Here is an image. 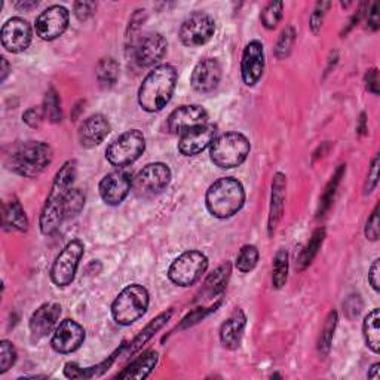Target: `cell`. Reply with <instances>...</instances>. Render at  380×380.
<instances>
[{"label":"cell","instance_id":"9c48e42d","mask_svg":"<svg viewBox=\"0 0 380 380\" xmlns=\"http://www.w3.org/2000/svg\"><path fill=\"white\" fill-rule=\"evenodd\" d=\"M171 171L165 164H149L134 177L132 190L138 198H152L170 184Z\"/></svg>","mask_w":380,"mask_h":380},{"label":"cell","instance_id":"3957f363","mask_svg":"<svg viewBox=\"0 0 380 380\" xmlns=\"http://www.w3.org/2000/svg\"><path fill=\"white\" fill-rule=\"evenodd\" d=\"M207 208L214 217L228 219L237 214L245 203L242 184L235 178H220L207 192Z\"/></svg>","mask_w":380,"mask_h":380},{"label":"cell","instance_id":"ac0fdd59","mask_svg":"<svg viewBox=\"0 0 380 380\" xmlns=\"http://www.w3.org/2000/svg\"><path fill=\"white\" fill-rule=\"evenodd\" d=\"M166 43L165 38L159 33H153V35H148L143 38L136 47V61L141 67H152L158 64L166 54Z\"/></svg>","mask_w":380,"mask_h":380},{"label":"cell","instance_id":"ba28073f","mask_svg":"<svg viewBox=\"0 0 380 380\" xmlns=\"http://www.w3.org/2000/svg\"><path fill=\"white\" fill-rule=\"evenodd\" d=\"M208 267V259L199 251L183 253L175 259L168 271L171 281L180 287H190L198 283Z\"/></svg>","mask_w":380,"mask_h":380},{"label":"cell","instance_id":"f6af8a7d","mask_svg":"<svg viewBox=\"0 0 380 380\" xmlns=\"http://www.w3.org/2000/svg\"><path fill=\"white\" fill-rule=\"evenodd\" d=\"M97 9V5L94 2H77L74 3V15L81 21L88 19Z\"/></svg>","mask_w":380,"mask_h":380},{"label":"cell","instance_id":"f1b7e54d","mask_svg":"<svg viewBox=\"0 0 380 380\" xmlns=\"http://www.w3.org/2000/svg\"><path fill=\"white\" fill-rule=\"evenodd\" d=\"M97 77L103 88H110L118 82L119 64L113 58H103L97 65Z\"/></svg>","mask_w":380,"mask_h":380},{"label":"cell","instance_id":"bcb514c9","mask_svg":"<svg viewBox=\"0 0 380 380\" xmlns=\"http://www.w3.org/2000/svg\"><path fill=\"white\" fill-rule=\"evenodd\" d=\"M22 118H24V122H26L27 125H30L31 128H38V127H40V124H42V119H43V109H38V107L29 109Z\"/></svg>","mask_w":380,"mask_h":380},{"label":"cell","instance_id":"7402d4cb","mask_svg":"<svg viewBox=\"0 0 380 380\" xmlns=\"http://www.w3.org/2000/svg\"><path fill=\"white\" fill-rule=\"evenodd\" d=\"M110 132V124L106 116H89L79 128V141L84 148L91 149L103 143Z\"/></svg>","mask_w":380,"mask_h":380},{"label":"cell","instance_id":"4fadbf2b","mask_svg":"<svg viewBox=\"0 0 380 380\" xmlns=\"http://www.w3.org/2000/svg\"><path fill=\"white\" fill-rule=\"evenodd\" d=\"M98 189L106 204L118 205L127 198L132 189V177L127 170L119 168L107 174L100 183Z\"/></svg>","mask_w":380,"mask_h":380},{"label":"cell","instance_id":"30bf717a","mask_svg":"<svg viewBox=\"0 0 380 380\" xmlns=\"http://www.w3.org/2000/svg\"><path fill=\"white\" fill-rule=\"evenodd\" d=\"M84 251V244L77 239L65 245L57 259H55L51 269V279L55 285L67 287L73 283Z\"/></svg>","mask_w":380,"mask_h":380},{"label":"cell","instance_id":"e575fe53","mask_svg":"<svg viewBox=\"0 0 380 380\" xmlns=\"http://www.w3.org/2000/svg\"><path fill=\"white\" fill-rule=\"evenodd\" d=\"M43 113L48 116V119L54 124L61 120V107H60V98L58 94L55 93V89L51 88L49 91L45 95V103H43Z\"/></svg>","mask_w":380,"mask_h":380},{"label":"cell","instance_id":"f35d334b","mask_svg":"<svg viewBox=\"0 0 380 380\" xmlns=\"http://www.w3.org/2000/svg\"><path fill=\"white\" fill-rule=\"evenodd\" d=\"M294 39H296V31H294L293 27H287L281 33V36H279L278 43H276V51H275L278 58H285L287 57V55L290 54V51H292V48H293Z\"/></svg>","mask_w":380,"mask_h":380},{"label":"cell","instance_id":"ee69618b","mask_svg":"<svg viewBox=\"0 0 380 380\" xmlns=\"http://www.w3.org/2000/svg\"><path fill=\"white\" fill-rule=\"evenodd\" d=\"M377 178H379V156H374V159L372 162L370 171H368L367 175V182H365V195L372 193L374 187L377 186Z\"/></svg>","mask_w":380,"mask_h":380},{"label":"cell","instance_id":"b9f144b4","mask_svg":"<svg viewBox=\"0 0 380 380\" xmlns=\"http://www.w3.org/2000/svg\"><path fill=\"white\" fill-rule=\"evenodd\" d=\"M365 237L370 241H377L379 238V205H376L374 211L372 212V217L367 220Z\"/></svg>","mask_w":380,"mask_h":380},{"label":"cell","instance_id":"4316f807","mask_svg":"<svg viewBox=\"0 0 380 380\" xmlns=\"http://www.w3.org/2000/svg\"><path fill=\"white\" fill-rule=\"evenodd\" d=\"M229 276H230V263H223L207 278L203 288V296L205 299H212L219 296L223 290L226 288Z\"/></svg>","mask_w":380,"mask_h":380},{"label":"cell","instance_id":"484cf974","mask_svg":"<svg viewBox=\"0 0 380 380\" xmlns=\"http://www.w3.org/2000/svg\"><path fill=\"white\" fill-rule=\"evenodd\" d=\"M3 226L6 230L19 232H26L29 228L26 212L17 199L9 200L3 207Z\"/></svg>","mask_w":380,"mask_h":380},{"label":"cell","instance_id":"681fc988","mask_svg":"<svg viewBox=\"0 0 380 380\" xmlns=\"http://www.w3.org/2000/svg\"><path fill=\"white\" fill-rule=\"evenodd\" d=\"M379 259L374 260V263L370 267V274H368V281L373 285L376 292H379Z\"/></svg>","mask_w":380,"mask_h":380},{"label":"cell","instance_id":"11a10c76","mask_svg":"<svg viewBox=\"0 0 380 380\" xmlns=\"http://www.w3.org/2000/svg\"><path fill=\"white\" fill-rule=\"evenodd\" d=\"M365 131H367V128H365V115L363 113L361 119H360V132L365 134Z\"/></svg>","mask_w":380,"mask_h":380},{"label":"cell","instance_id":"9a60e30c","mask_svg":"<svg viewBox=\"0 0 380 380\" xmlns=\"http://www.w3.org/2000/svg\"><path fill=\"white\" fill-rule=\"evenodd\" d=\"M85 330L73 319H65L55 328L52 336V348L60 354H72L82 346Z\"/></svg>","mask_w":380,"mask_h":380},{"label":"cell","instance_id":"603a6c76","mask_svg":"<svg viewBox=\"0 0 380 380\" xmlns=\"http://www.w3.org/2000/svg\"><path fill=\"white\" fill-rule=\"evenodd\" d=\"M245 324H247V318H245V314L241 309L235 310L233 314L223 322V326L220 328V340L225 348L228 349L238 348L242 339Z\"/></svg>","mask_w":380,"mask_h":380},{"label":"cell","instance_id":"7bdbcfd3","mask_svg":"<svg viewBox=\"0 0 380 380\" xmlns=\"http://www.w3.org/2000/svg\"><path fill=\"white\" fill-rule=\"evenodd\" d=\"M343 308H345L346 315L352 319V318H356L360 315V312L363 309V301H361L360 296H351L343 303Z\"/></svg>","mask_w":380,"mask_h":380},{"label":"cell","instance_id":"ab89813d","mask_svg":"<svg viewBox=\"0 0 380 380\" xmlns=\"http://www.w3.org/2000/svg\"><path fill=\"white\" fill-rule=\"evenodd\" d=\"M17 361V351L14 345L3 340L0 343V373H6Z\"/></svg>","mask_w":380,"mask_h":380},{"label":"cell","instance_id":"cb8c5ba5","mask_svg":"<svg viewBox=\"0 0 380 380\" xmlns=\"http://www.w3.org/2000/svg\"><path fill=\"white\" fill-rule=\"evenodd\" d=\"M285 187L287 178L284 174L276 173L272 182V196H271V211H269V235H272L283 219L284 203H285Z\"/></svg>","mask_w":380,"mask_h":380},{"label":"cell","instance_id":"ffe728a7","mask_svg":"<svg viewBox=\"0 0 380 380\" xmlns=\"http://www.w3.org/2000/svg\"><path fill=\"white\" fill-rule=\"evenodd\" d=\"M216 137V127L211 124H205L195 129H190L183 134L178 149L184 156H195L200 152H204L209 144H212Z\"/></svg>","mask_w":380,"mask_h":380},{"label":"cell","instance_id":"60d3db41","mask_svg":"<svg viewBox=\"0 0 380 380\" xmlns=\"http://www.w3.org/2000/svg\"><path fill=\"white\" fill-rule=\"evenodd\" d=\"M330 8V3L328 2H321L317 5L315 10L310 15V27H312V31L317 33L319 31L321 26H322V19H324V15H326V10Z\"/></svg>","mask_w":380,"mask_h":380},{"label":"cell","instance_id":"836d02e7","mask_svg":"<svg viewBox=\"0 0 380 380\" xmlns=\"http://www.w3.org/2000/svg\"><path fill=\"white\" fill-rule=\"evenodd\" d=\"M338 326V314L336 312H330V315L326 319V324H324V328L319 334V340H318V349L322 354H327L330 346H331V340L334 336V330H336Z\"/></svg>","mask_w":380,"mask_h":380},{"label":"cell","instance_id":"44dd1931","mask_svg":"<svg viewBox=\"0 0 380 380\" xmlns=\"http://www.w3.org/2000/svg\"><path fill=\"white\" fill-rule=\"evenodd\" d=\"M61 315V306L57 303H45L30 318V331L36 339L47 338L57 326Z\"/></svg>","mask_w":380,"mask_h":380},{"label":"cell","instance_id":"74e56055","mask_svg":"<svg viewBox=\"0 0 380 380\" xmlns=\"http://www.w3.org/2000/svg\"><path fill=\"white\" fill-rule=\"evenodd\" d=\"M171 314H173L171 310L168 312V314H162L161 317L156 318V319H155V321L150 324V326H149L146 330L141 331V334H140V336L136 339V342L132 343V346H131V352L137 351V349L140 348V346H141L144 342L149 340V339L153 336V333H155V331H158V330H159V328L164 326V324L170 319Z\"/></svg>","mask_w":380,"mask_h":380},{"label":"cell","instance_id":"f546056e","mask_svg":"<svg viewBox=\"0 0 380 380\" xmlns=\"http://www.w3.org/2000/svg\"><path fill=\"white\" fill-rule=\"evenodd\" d=\"M324 238H326V230H324L322 228H319V229H317L314 232V235H312V238L309 239L305 250L301 251V254L299 257V267H300V269H305V267L309 266L310 262L314 260V257L317 255L319 247L322 245Z\"/></svg>","mask_w":380,"mask_h":380},{"label":"cell","instance_id":"5bb4252c","mask_svg":"<svg viewBox=\"0 0 380 380\" xmlns=\"http://www.w3.org/2000/svg\"><path fill=\"white\" fill-rule=\"evenodd\" d=\"M208 122V113L204 107L190 104L175 109L168 118V128L174 134H186L190 129L203 127Z\"/></svg>","mask_w":380,"mask_h":380},{"label":"cell","instance_id":"db71d44e","mask_svg":"<svg viewBox=\"0 0 380 380\" xmlns=\"http://www.w3.org/2000/svg\"><path fill=\"white\" fill-rule=\"evenodd\" d=\"M379 367H380V364H374V365L372 367V372L368 373V377L377 380V379L380 377V376H379Z\"/></svg>","mask_w":380,"mask_h":380},{"label":"cell","instance_id":"83f0119b","mask_svg":"<svg viewBox=\"0 0 380 380\" xmlns=\"http://www.w3.org/2000/svg\"><path fill=\"white\" fill-rule=\"evenodd\" d=\"M379 322H380V312L379 309H373L370 314H368L364 319V338L367 342V346L370 348L373 352L380 351V328H379Z\"/></svg>","mask_w":380,"mask_h":380},{"label":"cell","instance_id":"f907efd6","mask_svg":"<svg viewBox=\"0 0 380 380\" xmlns=\"http://www.w3.org/2000/svg\"><path fill=\"white\" fill-rule=\"evenodd\" d=\"M64 373H65L67 377H70V379H76V377H84V376H86L85 372L81 370V368L77 367L76 364H67Z\"/></svg>","mask_w":380,"mask_h":380},{"label":"cell","instance_id":"7c38bea8","mask_svg":"<svg viewBox=\"0 0 380 380\" xmlns=\"http://www.w3.org/2000/svg\"><path fill=\"white\" fill-rule=\"evenodd\" d=\"M67 26H69V10L64 6L54 5L38 17L36 33L43 40H54L63 35Z\"/></svg>","mask_w":380,"mask_h":380},{"label":"cell","instance_id":"6da1fadb","mask_svg":"<svg viewBox=\"0 0 380 380\" xmlns=\"http://www.w3.org/2000/svg\"><path fill=\"white\" fill-rule=\"evenodd\" d=\"M76 170V161H69L61 166V170L55 175L47 204H45L40 214V230L43 235L54 233L64 220L65 200L72 192Z\"/></svg>","mask_w":380,"mask_h":380},{"label":"cell","instance_id":"2e32d148","mask_svg":"<svg viewBox=\"0 0 380 380\" xmlns=\"http://www.w3.org/2000/svg\"><path fill=\"white\" fill-rule=\"evenodd\" d=\"M264 70V51L259 40L250 42L244 49L241 61V73L245 85L253 86L263 74Z\"/></svg>","mask_w":380,"mask_h":380},{"label":"cell","instance_id":"d6a6232c","mask_svg":"<svg viewBox=\"0 0 380 380\" xmlns=\"http://www.w3.org/2000/svg\"><path fill=\"white\" fill-rule=\"evenodd\" d=\"M257 260H259V250H257L254 245H245L237 255L238 271L244 274L253 271L257 264Z\"/></svg>","mask_w":380,"mask_h":380},{"label":"cell","instance_id":"f5cc1de1","mask_svg":"<svg viewBox=\"0 0 380 380\" xmlns=\"http://www.w3.org/2000/svg\"><path fill=\"white\" fill-rule=\"evenodd\" d=\"M8 73H9V64H8L6 58H2V82H5Z\"/></svg>","mask_w":380,"mask_h":380},{"label":"cell","instance_id":"c3c4849f","mask_svg":"<svg viewBox=\"0 0 380 380\" xmlns=\"http://www.w3.org/2000/svg\"><path fill=\"white\" fill-rule=\"evenodd\" d=\"M367 24H368V29L373 30V31L379 29L380 19H379V5H377V3L373 5V8H372V10H370V15H368Z\"/></svg>","mask_w":380,"mask_h":380},{"label":"cell","instance_id":"5b68a950","mask_svg":"<svg viewBox=\"0 0 380 380\" xmlns=\"http://www.w3.org/2000/svg\"><path fill=\"white\" fill-rule=\"evenodd\" d=\"M149 293L143 285L132 284L122 290L111 305V315L120 326H131L146 314Z\"/></svg>","mask_w":380,"mask_h":380},{"label":"cell","instance_id":"7a4b0ae2","mask_svg":"<svg viewBox=\"0 0 380 380\" xmlns=\"http://www.w3.org/2000/svg\"><path fill=\"white\" fill-rule=\"evenodd\" d=\"M177 84V70L170 64L155 67L138 91V103L146 111H159L174 94Z\"/></svg>","mask_w":380,"mask_h":380},{"label":"cell","instance_id":"277c9868","mask_svg":"<svg viewBox=\"0 0 380 380\" xmlns=\"http://www.w3.org/2000/svg\"><path fill=\"white\" fill-rule=\"evenodd\" d=\"M51 146L42 141H29L9 155L8 165L14 173L22 177H36L52 162Z\"/></svg>","mask_w":380,"mask_h":380},{"label":"cell","instance_id":"816d5d0a","mask_svg":"<svg viewBox=\"0 0 380 380\" xmlns=\"http://www.w3.org/2000/svg\"><path fill=\"white\" fill-rule=\"evenodd\" d=\"M15 6L18 9H24V10H29L31 8H36L38 6V2H35V0H31V2H18L15 3Z\"/></svg>","mask_w":380,"mask_h":380},{"label":"cell","instance_id":"4dcf8cb0","mask_svg":"<svg viewBox=\"0 0 380 380\" xmlns=\"http://www.w3.org/2000/svg\"><path fill=\"white\" fill-rule=\"evenodd\" d=\"M346 173V166L345 165H340L339 170L336 171V174H334L331 177L330 183L327 184L326 187V192H324L322 198H321V204H319V209H318V217L326 214V211L330 208L333 199H334V195H336V190L342 182V177L345 175Z\"/></svg>","mask_w":380,"mask_h":380},{"label":"cell","instance_id":"52a82bcc","mask_svg":"<svg viewBox=\"0 0 380 380\" xmlns=\"http://www.w3.org/2000/svg\"><path fill=\"white\" fill-rule=\"evenodd\" d=\"M144 149H146V140H144L143 132L131 129L110 143L106 150V158L113 166L124 168V166L136 162L143 155Z\"/></svg>","mask_w":380,"mask_h":380},{"label":"cell","instance_id":"d6986e66","mask_svg":"<svg viewBox=\"0 0 380 380\" xmlns=\"http://www.w3.org/2000/svg\"><path fill=\"white\" fill-rule=\"evenodd\" d=\"M221 79V65L216 58H205L199 61L192 72L190 84L198 93H211Z\"/></svg>","mask_w":380,"mask_h":380},{"label":"cell","instance_id":"7dc6e473","mask_svg":"<svg viewBox=\"0 0 380 380\" xmlns=\"http://www.w3.org/2000/svg\"><path fill=\"white\" fill-rule=\"evenodd\" d=\"M365 84H367L368 91L373 93L374 95L379 94V73H377V69L368 70V73L365 74Z\"/></svg>","mask_w":380,"mask_h":380},{"label":"cell","instance_id":"1f68e13d","mask_svg":"<svg viewBox=\"0 0 380 380\" xmlns=\"http://www.w3.org/2000/svg\"><path fill=\"white\" fill-rule=\"evenodd\" d=\"M288 276V254L285 250H279L274 259L272 283L275 288H281L287 283Z\"/></svg>","mask_w":380,"mask_h":380},{"label":"cell","instance_id":"d590c367","mask_svg":"<svg viewBox=\"0 0 380 380\" xmlns=\"http://www.w3.org/2000/svg\"><path fill=\"white\" fill-rule=\"evenodd\" d=\"M283 9H284L283 2L267 3V6L263 9V13H262L263 26L266 29H275L283 18Z\"/></svg>","mask_w":380,"mask_h":380},{"label":"cell","instance_id":"8fae6325","mask_svg":"<svg viewBox=\"0 0 380 380\" xmlns=\"http://www.w3.org/2000/svg\"><path fill=\"white\" fill-rule=\"evenodd\" d=\"M216 31V22L204 13H196L187 17L180 27V39L189 48L205 45Z\"/></svg>","mask_w":380,"mask_h":380},{"label":"cell","instance_id":"d4e9b609","mask_svg":"<svg viewBox=\"0 0 380 380\" xmlns=\"http://www.w3.org/2000/svg\"><path fill=\"white\" fill-rule=\"evenodd\" d=\"M158 358L159 355L156 351H149L146 354H143L137 360H134L124 372H120L118 374V379L141 380L144 377H148L156 367V364H158Z\"/></svg>","mask_w":380,"mask_h":380},{"label":"cell","instance_id":"8992f818","mask_svg":"<svg viewBox=\"0 0 380 380\" xmlns=\"http://www.w3.org/2000/svg\"><path fill=\"white\" fill-rule=\"evenodd\" d=\"M250 149L247 137L239 132H228L212 141L211 159L220 168H235L247 159Z\"/></svg>","mask_w":380,"mask_h":380},{"label":"cell","instance_id":"e0dca14e","mask_svg":"<svg viewBox=\"0 0 380 380\" xmlns=\"http://www.w3.org/2000/svg\"><path fill=\"white\" fill-rule=\"evenodd\" d=\"M2 45L9 52H22L31 42V27L21 18H10L2 27Z\"/></svg>","mask_w":380,"mask_h":380},{"label":"cell","instance_id":"8d00e7d4","mask_svg":"<svg viewBox=\"0 0 380 380\" xmlns=\"http://www.w3.org/2000/svg\"><path fill=\"white\" fill-rule=\"evenodd\" d=\"M85 205V195L81 192L79 189H72V192L67 196L65 207H64V219L73 217L79 214L81 209Z\"/></svg>","mask_w":380,"mask_h":380}]
</instances>
